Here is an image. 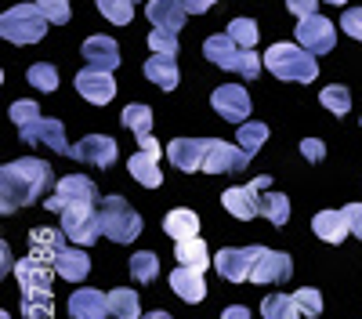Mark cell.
I'll return each mask as SVG.
<instances>
[{
    "label": "cell",
    "mask_w": 362,
    "mask_h": 319,
    "mask_svg": "<svg viewBox=\"0 0 362 319\" xmlns=\"http://www.w3.org/2000/svg\"><path fill=\"white\" fill-rule=\"evenodd\" d=\"M51 185V163L47 160H11L4 163V170H0V211L4 214H15L18 207H25V203H33L47 192Z\"/></svg>",
    "instance_id": "obj_1"
},
{
    "label": "cell",
    "mask_w": 362,
    "mask_h": 319,
    "mask_svg": "<svg viewBox=\"0 0 362 319\" xmlns=\"http://www.w3.org/2000/svg\"><path fill=\"white\" fill-rule=\"evenodd\" d=\"M51 265H44L40 257H25L15 261V276L22 286V308L25 319H51L54 305H51Z\"/></svg>",
    "instance_id": "obj_2"
},
{
    "label": "cell",
    "mask_w": 362,
    "mask_h": 319,
    "mask_svg": "<svg viewBox=\"0 0 362 319\" xmlns=\"http://www.w3.org/2000/svg\"><path fill=\"white\" fill-rule=\"evenodd\" d=\"M203 54H206L214 66H221V69H228V73H239L243 80H257V76H261V69H264V54H254V47L235 44L228 33L206 37Z\"/></svg>",
    "instance_id": "obj_3"
},
{
    "label": "cell",
    "mask_w": 362,
    "mask_h": 319,
    "mask_svg": "<svg viewBox=\"0 0 362 319\" xmlns=\"http://www.w3.org/2000/svg\"><path fill=\"white\" fill-rule=\"evenodd\" d=\"M264 66L272 76L279 80H297V83H312L319 76V66H315V54L305 51L300 44H272L264 51Z\"/></svg>",
    "instance_id": "obj_4"
},
{
    "label": "cell",
    "mask_w": 362,
    "mask_h": 319,
    "mask_svg": "<svg viewBox=\"0 0 362 319\" xmlns=\"http://www.w3.org/2000/svg\"><path fill=\"white\" fill-rule=\"evenodd\" d=\"M102 236H109L112 243H134L141 236V214L124 196L102 199Z\"/></svg>",
    "instance_id": "obj_5"
},
{
    "label": "cell",
    "mask_w": 362,
    "mask_h": 319,
    "mask_svg": "<svg viewBox=\"0 0 362 319\" xmlns=\"http://www.w3.org/2000/svg\"><path fill=\"white\" fill-rule=\"evenodd\" d=\"M0 33L11 44H37L47 33V15L37 4H15L0 18Z\"/></svg>",
    "instance_id": "obj_6"
},
{
    "label": "cell",
    "mask_w": 362,
    "mask_h": 319,
    "mask_svg": "<svg viewBox=\"0 0 362 319\" xmlns=\"http://www.w3.org/2000/svg\"><path fill=\"white\" fill-rule=\"evenodd\" d=\"M58 214H62V232L76 247H90L102 236V211H95V203H66Z\"/></svg>",
    "instance_id": "obj_7"
},
{
    "label": "cell",
    "mask_w": 362,
    "mask_h": 319,
    "mask_svg": "<svg viewBox=\"0 0 362 319\" xmlns=\"http://www.w3.org/2000/svg\"><path fill=\"white\" fill-rule=\"evenodd\" d=\"M268 174H257V178L250 185H239V189H225L221 203H225V211L239 221H250V218H261V196L268 192Z\"/></svg>",
    "instance_id": "obj_8"
},
{
    "label": "cell",
    "mask_w": 362,
    "mask_h": 319,
    "mask_svg": "<svg viewBox=\"0 0 362 319\" xmlns=\"http://www.w3.org/2000/svg\"><path fill=\"white\" fill-rule=\"evenodd\" d=\"M66 203H102V196H98V189H95L90 178H83V174H66V178H58L54 196L44 199V207L58 214Z\"/></svg>",
    "instance_id": "obj_9"
},
{
    "label": "cell",
    "mask_w": 362,
    "mask_h": 319,
    "mask_svg": "<svg viewBox=\"0 0 362 319\" xmlns=\"http://www.w3.org/2000/svg\"><path fill=\"white\" fill-rule=\"evenodd\" d=\"M297 44L312 51V54H326L334 51L337 44V29L326 15H308V18H297Z\"/></svg>",
    "instance_id": "obj_10"
},
{
    "label": "cell",
    "mask_w": 362,
    "mask_h": 319,
    "mask_svg": "<svg viewBox=\"0 0 362 319\" xmlns=\"http://www.w3.org/2000/svg\"><path fill=\"white\" fill-rule=\"evenodd\" d=\"M210 105H214V112L221 116V120L228 124H247V116H250V95H247V87H239V83H221L214 95H210Z\"/></svg>",
    "instance_id": "obj_11"
},
{
    "label": "cell",
    "mask_w": 362,
    "mask_h": 319,
    "mask_svg": "<svg viewBox=\"0 0 362 319\" xmlns=\"http://www.w3.org/2000/svg\"><path fill=\"white\" fill-rule=\"evenodd\" d=\"M293 272V261L283 250H268L257 247L254 254V265H250V283H286Z\"/></svg>",
    "instance_id": "obj_12"
},
{
    "label": "cell",
    "mask_w": 362,
    "mask_h": 319,
    "mask_svg": "<svg viewBox=\"0 0 362 319\" xmlns=\"http://www.w3.org/2000/svg\"><path fill=\"white\" fill-rule=\"evenodd\" d=\"M18 134H22V141H29V145H47V149H54V153H69V149H73V145L66 141L62 120H51V116H40V120L18 127Z\"/></svg>",
    "instance_id": "obj_13"
},
{
    "label": "cell",
    "mask_w": 362,
    "mask_h": 319,
    "mask_svg": "<svg viewBox=\"0 0 362 319\" xmlns=\"http://www.w3.org/2000/svg\"><path fill=\"white\" fill-rule=\"evenodd\" d=\"M247 163H250V156L239 149V145L221 141V138H210V149H206V160H203L206 174H232V170H243Z\"/></svg>",
    "instance_id": "obj_14"
},
{
    "label": "cell",
    "mask_w": 362,
    "mask_h": 319,
    "mask_svg": "<svg viewBox=\"0 0 362 319\" xmlns=\"http://www.w3.org/2000/svg\"><path fill=\"white\" fill-rule=\"evenodd\" d=\"M254 254H257V247H225L214 254V269L228 283H243V279H250Z\"/></svg>",
    "instance_id": "obj_15"
},
{
    "label": "cell",
    "mask_w": 362,
    "mask_h": 319,
    "mask_svg": "<svg viewBox=\"0 0 362 319\" xmlns=\"http://www.w3.org/2000/svg\"><path fill=\"white\" fill-rule=\"evenodd\" d=\"M73 83H76V91H80L87 102H95V105H105V102L116 98V80H112V73H105V69L87 66V69L76 73Z\"/></svg>",
    "instance_id": "obj_16"
},
{
    "label": "cell",
    "mask_w": 362,
    "mask_h": 319,
    "mask_svg": "<svg viewBox=\"0 0 362 319\" xmlns=\"http://www.w3.org/2000/svg\"><path fill=\"white\" fill-rule=\"evenodd\" d=\"M69 156L73 160H80V163H90V167H112L116 163V141L109 138V134H87L83 141H76L73 149H69Z\"/></svg>",
    "instance_id": "obj_17"
},
{
    "label": "cell",
    "mask_w": 362,
    "mask_h": 319,
    "mask_svg": "<svg viewBox=\"0 0 362 319\" xmlns=\"http://www.w3.org/2000/svg\"><path fill=\"white\" fill-rule=\"evenodd\" d=\"M206 149H210V138H174L167 145V160L177 170H203Z\"/></svg>",
    "instance_id": "obj_18"
},
{
    "label": "cell",
    "mask_w": 362,
    "mask_h": 319,
    "mask_svg": "<svg viewBox=\"0 0 362 319\" xmlns=\"http://www.w3.org/2000/svg\"><path fill=\"white\" fill-rule=\"evenodd\" d=\"M69 315H73V319H105V315H109V294H102V290H90V286L73 290Z\"/></svg>",
    "instance_id": "obj_19"
},
{
    "label": "cell",
    "mask_w": 362,
    "mask_h": 319,
    "mask_svg": "<svg viewBox=\"0 0 362 319\" xmlns=\"http://www.w3.org/2000/svg\"><path fill=\"white\" fill-rule=\"evenodd\" d=\"M54 276H62V279H69V283H80V279H87V272H90V257H87V250L83 247H62L54 254Z\"/></svg>",
    "instance_id": "obj_20"
},
{
    "label": "cell",
    "mask_w": 362,
    "mask_h": 319,
    "mask_svg": "<svg viewBox=\"0 0 362 319\" xmlns=\"http://www.w3.org/2000/svg\"><path fill=\"white\" fill-rule=\"evenodd\" d=\"M170 290H174L181 301H189V305L203 301V298H206L203 272H199V269H189V265H177V269L170 272Z\"/></svg>",
    "instance_id": "obj_21"
},
{
    "label": "cell",
    "mask_w": 362,
    "mask_h": 319,
    "mask_svg": "<svg viewBox=\"0 0 362 319\" xmlns=\"http://www.w3.org/2000/svg\"><path fill=\"white\" fill-rule=\"evenodd\" d=\"M80 51H83V58H87V66H95V69L112 73V69L119 66V47H116L112 37H87Z\"/></svg>",
    "instance_id": "obj_22"
},
{
    "label": "cell",
    "mask_w": 362,
    "mask_h": 319,
    "mask_svg": "<svg viewBox=\"0 0 362 319\" xmlns=\"http://www.w3.org/2000/svg\"><path fill=\"white\" fill-rule=\"evenodd\" d=\"M185 8L177 4V0H148V22L156 29H185Z\"/></svg>",
    "instance_id": "obj_23"
},
{
    "label": "cell",
    "mask_w": 362,
    "mask_h": 319,
    "mask_svg": "<svg viewBox=\"0 0 362 319\" xmlns=\"http://www.w3.org/2000/svg\"><path fill=\"white\" fill-rule=\"evenodd\" d=\"M312 232H315L319 240H326V243H341L351 228H348L344 211H319V214L312 218Z\"/></svg>",
    "instance_id": "obj_24"
},
{
    "label": "cell",
    "mask_w": 362,
    "mask_h": 319,
    "mask_svg": "<svg viewBox=\"0 0 362 319\" xmlns=\"http://www.w3.org/2000/svg\"><path fill=\"white\" fill-rule=\"evenodd\" d=\"M66 232H58V228H33L29 232V243H33V257H40L44 265H54V254L66 247Z\"/></svg>",
    "instance_id": "obj_25"
},
{
    "label": "cell",
    "mask_w": 362,
    "mask_h": 319,
    "mask_svg": "<svg viewBox=\"0 0 362 319\" xmlns=\"http://www.w3.org/2000/svg\"><path fill=\"white\" fill-rule=\"evenodd\" d=\"M174 257H177V265H189V269H199V272L210 269V250H206V243L199 236L174 240Z\"/></svg>",
    "instance_id": "obj_26"
},
{
    "label": "cell",
    "mask_w": 362,
    "mask_h": 319,
    "mask_svg": "<svg viewBox=\"0 0 362 319\" xmlns=\"http://www.w3.org/2000/svg\"><path fill=\"white\" fill-rule=\"evenodd\" d=\"M156 160H160V153H148V149H141V153H134V156L127 160V170L134 174V178H138L145 189H156V185L163 182V174H160Z\"/></svg>",
    "instance_id": "obj_27"
},
{
    "label": "cell",
    "mask_w": 362,
    "mask_h": 319,
    "mask_svg": "<svg viewBox=\"0 0 362 319\" xmlns=\"http://www.w3.org/2000/svg\"><path fill=\"white\" fill-rule=\"evenodd\" d=\"M145 76L153 80L156 87H163V91H174V87H177V62H174V54H153L145 62Z\"/></svg>",
    "instance_id": "obj_28"
},
{
    "label": "cell",
    "mask_w": 362,
    "mask_h": 319,
    "mask_svg": "<svg viewBox=\"0 0 362 319\" xmlns=\"http://www.w3.org/2000/svg\"><path fill=\"white\" fill-rule=\"evenodd\" d=\"M163 232L170 240H192V236H199V214L177 207V211H170L163 218Z\"/></svg>",
    "instance_id": "obj_29"
},
{
    "label": "cell",
    "mask_w": 362,
    "mask_h": 319,
    "mask_svg": "<svg viewBox=\"0 0 362 319\" xmlns=\"http://www.w3.org/2000/svg\"><path fill=\"white\" fill-rule=\"evenodd\" d=\"M261 315L264 319H300L305 312H300V305H297L293 294H268L261 301Z\"/></svg>",
    "instance_id": "obj_30"
},
{
    "label": "cell",
    "mask_w": 362,
    "mask_h": 319,
    "mask_svg": "<svg viewBox=\"0 0 362 319\" xmlns=\"http://www.w3.org/2000/svg\"><path fill=\"white\" fill-rule=\"evenodd\" d=\"M109 312L116 319H141V301H138V290H109Z\"/></svg>",
    "instance_id": "obj_31"
},
{
    "label": "cell",
    "mask_w": 362,
    "mask_h": 319,
    "mask_svg": "<svg viewBox=\"0 0 362 319\" xmlns=\"http://www.w3.org/2000/svg\"><path fill=\"white\" fill-rule=\"evenodd\" d=\"M119 120H124V127H131V131H134V138H138V141L153 134V109L141 105V102L127 105L124 112H119Z\"/></svg>",
    "instance_id": "obj_32"
},
{
    "label": "cell",
    "mask_w": 362,
    "mask_h": 319,
    "mask_svg": "<svg viewBox=\"0 0 362 319\" xmlns=\"http://www.w3.org/2000/svg\"><path fill=\"white\" fill-rule=\"evenodd\" d=\"M261 218H268L272 225H286L290 221V199L283 192H264L261 196Z\"/></svg>",
    "instance_id": "obj_33"
},
{
    "label": "cell",
    "mask_w": 362,
    "mask_h": 319,
    "mask_svg": "<svg viewBox=\"0 0 362 319\" xmlns=\"http://www.w3.org/2000/svg\"><path fill=\"white\" fill-rule=\"evenodd\" d=\"M319 102L334 112V116H348V109H351V91L344 83H329V87H322L319 91Z\"/></svg>",
    "instance_id": "obj_34"
},
{
    "label": "cell",
    "mask_w": 362,
    "mask_h": 319,
    "mask_svg": "<svg viewBox=\"0 0 362 319\" xmlns=\"http://www.w3.org/2000/svg\"><path fill=\"white\" fill-rule=\"evenodd\" d=\"M268 141V127L264 124H257V120H247V124H239V149H243L247 156H254L261 145Z\"/></svg>",
    "instance_id": "obj_35"
},
{
    "label": "cell",
    "mask_w": 362,
    "mask_h": 319,
    "mask_svg": "<svg viewBox=\"0 0 362 319\" xmlns=\"http://www.w3.org/2000/svg\"><path fill=\"white\" fill-rule=\"evenodd\" d=\"M156 272H160V257H156L153 250H138V254L131 257V276H134V283H153Z\"/></svg>",
    "instance_id": "obj_36"
},
{
    "label": "cell",
    "mask_w": 362,
    "mask_h": 319,
    "mask_svg": "<svg viewBox=\"0 0 362 319\" xmlns=\"http://www.w3.org/2000/svg\"><path fill=\"white\" fill-rule=\"evenodd\" d=\"M98 11L116 25H127L134 18V0H98Z\"/></svg>",
    "instance_id": "obj_37"
},
{
    "label": "cell",
    "mask_w": 362,
    "mask_h": 319,
    "mask_svg": "<svg viewBox=\"0 0 362 319\" xmlns=\"http://www.w3.org/2000/svg\"><path fill=\"white\" fill-rule=\"evenodd\" d=\"M25 80L33 87H40V91H54V87H58V69L51 62H37V66H29Z\"/></svg>",
    "instance_id": "obj_38"
},
{
    "label": "cell",
    "mask_w": 362,
    "mask_h": 319,
    "mask_svg": "<svg viewBox=\"0 0 362 319\" xmlns=\"http://www.w3.org/2000/svg\"><path fill=\"white\" fill-rule=\"evenodd\" d=\"M228 37H232L235 44H243V47H254V44H257V25H254L250 18H232V22H228Z\"/></svg>",
    "instance_id": "obj_39"
},
{
    "label": "cell",
    "mask_w": 362,
    "mask_h": 319,
    "mask_svg": "<svg viewBox=\"0 0 362 319\" xmlns=\"http://www.w3.org/2000/svg\"><path fill=\"white\" fill-rule=\"evenodd\" d=\"M148 47H153L156 54H174L177 51V33H174V29H156L153 25V33H148Z\"/></svg>",
    "instance_id": "obj_40"
},
{
    "label": "cell",
    "mask_w": 362,
    "mask_h": 319,
    "mask_svg": "<svg viewBox=\"0 0 362 319\" xmlns=\"http://www.w3.org/2000/svg\"><path fill=\"white\" fill-rule=\"evenodd\" d=\"M33 120H40L37 102H29V98L11 102V124H15V127H25V124H33Z\"/></svg>",
    "instance_id": "obj_41"
},
{
    "label": "cell",
    "mask_w": 362,
    "mask_h": 319,
    "mask_svg": "<svg viewBox=\"0 0 362 319\" xmlns=\"http://www.w3.org/2000/svg\"><path fill=\"white\" fill-rule=\"evenodd\" d=\"M37 8L47 15V22H54V25H66L69 22V0H37Z\"/></svg>",
    "instance_id": "obj_42"
},
{
    "label": "cell",
    "mask_w": 362,
    "mask_h": 319,
    "mask_svg": "<svg viewBox=\"0 0 362 319\" xmlns=\"http://www.w3.org/2000/svg\"><path fill=\"white\" fill-rule=\"evenodd\" d=\"M297 305H300V312H305V319H315L319 312H322V298H319V290L315 286H305V290H297Z\"/></svg>",
    "instance_id": "obj_43"
},
{
    "label": "cell",
    "mask_w": 362,
    "mask_h": 319,
    "mask_svg": "<svg viewBox=\"0 0 362 319\" xmlns=\"http://www.w3.org/2000/svg\"><path fill=\"white\" fill-rule=\"evenodd\" d=\"M341 29H344L351 40H362V8H348L341 15Z\"/></svg>",
    "instance_id": "obj_44"
},
{
    "label": "cell",
    "mask_w": 362,
    "mask_h": 319,
    "mask_svg": "<svg viewBox=\"0 0 362 319\" xmlns=\"http://www.w3.org/2000/svg\"><path fill=\"white\" fill-rule=\"evenodd\" d=\"M286 8L297 18H308V15H319V0H286Z\"/></svg>",
    "instance_id": "obj_45"
},
{
    "label": "cell",
    "mask_w": 362,
    "mask_h": 319,
    "mask_svg": "<svg viewBox=\"0 0 362 319\" xmlns=\"http://www.w3.org/2000/svg\"><path fill=\"white\" fill-rule=\"evenodd\" d=\"M344 218H348V228L362 240V203H348V207H344Z\"/></svg>",
    "instance_id": "obj_46"
},
{
    "label": "cell",
    "mask_w": 362,
    "mask_h": 319,
    "mask_svg": "<svg viewBox=\"0 0 362 319\" xmlns=\"http://www.w3.org/2000/svg\"><path fill=\"white\" fill-rule=\"evenodd\" d=\"M300 153H305L312 163H319V160L326 156V145H322L319 138H305V141H300Z\"/></svg>",
    "instance_id": "obj_47"
},
{
    "label": "cell",
    "mask_w": 362,
    "mask_h": 319,
    "mask_svg": "<svg viewBox=\"0 0 362 319\" xmlns=\"http://www.w3.org/2000/svg\"><path fill=\"white\" fill-rule=\"evenodd\" d=\"M177 4L185 8L189 15H203V11H210V8H214L218 0H177Z\"/></svg>",
    "instance_id": "obj_48"
},
{
    "label": "cell",
    "mask_w": 362,
    "mask_h": 319,
    "mask_svg": "<svg viewBox=\"0 0 362 319\" xmlns=\"http://www.w3.org/2000/svg\"><path fill=\"white\" fill-rule=\"evenodd\" d=\"M221 319H250V312H247L243 305H232V308L221 312Z\"/></svg>",
    "instance_id": "obj_49"
},
{
    "label": "cell",
    "mask_w": 362,
    "mask_h": 319,
    "mask_svg": "<svg viewBox=\"0 0 362 319\" xmlns=\"http://www.w3.org/2000/svg\"><path fill=\"white\" fill-rule=\"evenodd\" d=\"M141 319H174V315L163 312V308H156V312H148V315H141Z\"/></svg>",
    "instance_id": "obj_50"
},
{
    "label": "cell",
    "mask_w": 362,
    "mask_h": 319,
    "mask_svg": "<svg viewBox=\"0 0 362 319\" xmlns=\"http://www.w3.org/2000/svg\"><path fill=\"white\" fill-rule=\"evenodd\" d=\"M8 269H15V261H11V250H8V243H4V272Z\"/></svg>",
    "instance_id": "obj_51"
},
{
    "label": "cell",
    "mask_w": 362,
    "mask_h": 319,
    "mask_svg": "<svg viewBox=\"0 0 362 319\" xmlns=\"http://www.w3.org/2000/svg\"><path fill=\"white\" fill-rule=\"evenodd\" d=\"M326 4H348V0H326Z\"/></svg>",
    "instance_id": "obj_52"
},
{
    "label": "cell",
    "mask_w": 362,
    "mask_h": 319,
    "mask_svg": "<svg viewBox=\"0 0 362 319\" xmlns=\"http://www.w3.org/2000/svg\"><path fill=\"white\" fill-rule=\"evenodd\" d=\"M0 319H8V312H4V315H0Z\"/></svg>",
    "instance_id": "obj_53"
},
{
    "label": "cell",
    "mask_w": 362,
    "mask_h": 319,
    "mask_svg": "<svg viewBox=\"0 0 362 319\" xmlns=\"http://www.w3.org/2000/svg\"><path fill=\"white\" fill-rule=\"evenodd\" d=\"M358 124H362V120H358Z\"/></svg>",
    "instance_id": "obj_54"
}]
</instances>
